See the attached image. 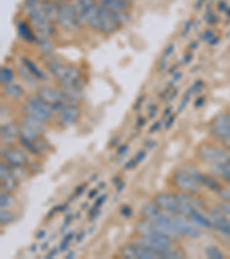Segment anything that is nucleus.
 <instances>
[{
	"label": "nucleus",
	"instance_id": "44",
	"mask_svg": "<svg viewBox=\"0 0 230 259\" xmlns=\"http://www.w3.org/2000/svg\"><path fill=\"white\" fill-rule=\"evenodd\" d=\"M136 164H137V162L135 160V158H132V159H130L128 162H126V166H124V169H126V171H128V169H132V168L135 167Z\"/></svg>",
	"mask_w": 230,
	"mask_h": 259
},
{
	"label": "nucleus",
	"instance_id": "51",
	"mask_svg": "<svg viewBox=\"0 0 230 259\" xmlns=\"http://www.w3.org/2000/svg\"><path fill=\"white\" fill-rule=\"evenodd\" d=\"M172 122H174V117H170V119H168V121L166 123V126H164V128H166L167 130L170 129V127L172 125Z\"/></svg>",
	"mask_w": 230,
	"mask_h": 259
},
{
	"label": "nucleus",
	"instance_id": "53",
	"mask_svg": "<svg viewBox=\"0 0 230 259\" xmlns=\"http://www.w3.org/2000/svg\"><path fill=\"white\" fill-rule=\"evenodd\" d=\"M84 235H86V231H84V230L80 231V233L78 235V236H76V242L82 241V238L84 237Z\"/></svg>",
	"mask_w": 230,
	"mask_h": 259
},
{
	"label": "nucleus",
	"instance_id": "52",
	"mask_svg": "<svg viewBox=\"0 0 230 259\" xmlns=\"http://www.w3.org/2000/svg\"><path fill=\"white\" fill-rule=\"evenodd\" d=\"M86 184L84 183V184L80 185V188H78V190H76V196H80V195H82V194H80V192H82V191L84 190V189H86Z\"/></svg>",
	"mask_w": 230,
	"mask_h": 259
},
{
	"label": "nucleus",
	"instance_id": "13",
	"mask_svg": "<svg viewBox=\"0 0 230 259\" xmlns=\"http://www.w3.org/2000/svg\"><path fill=\"white\" fill-rule=\"evenodd\" d=\"M99 19H100V33L104 35H112L120 28L115 22L112 12L99 4Z\"/></svg>",
	"mask_w": 230,
	"mask_h": 259
},
{
	"label": "nucleus",
	"instance_id": "38",
	"mask_svg": "<svg viewBox=\"0 0 230 259\" xmlns=\"http://www.w3.org/2000/svg\"><path fill=\"white\" fill-rule=\"evenodd\" d=\"M34 144H36V146L38 148V150L40 151V153L48 151L50 148H51V146H50V144L48 143V141H46L45 138L42 137V136L38 138L37 141H34Z\"/></svg>",
	"mask_w": 230,
	"mask_h": 259
},
{
	"label": "nucleus",
	"instance_id": "39",
	"mask_svg": "<svg viewBox=\"0 0 230 259\" xmlns=\"http://www.w3.org/2000/svg\"><path fill=\"white\" fill-rule=\"evenodd\" d=\"M72 236H74V231H70V233L67 234L66 236L64 237L62 241L60 242V251H66L68 248H69V244H70V239L72 238Z\"/></svg>",
	"mask_w": 230,
	"mask_h": 259
},
{
	"label": "nucleus",
	"instance_id": "55",
	"mask_svg": "<svg viewBox=\"0 0 230 259\" xmlns=\"http://www.w3.org/2000/svg\"><path fill=\"white\" fill-rule=\"evenodd\" d=\"M97 194H98V189H94V190H91V192H90L89 198H90V199L94 198V196H97Z\"/></svg>",
	"mask_w": 230,
	"mask_h": 259
},
{
	"label": "nucleus",
	"instance_id": "16",
	"mask_svg": "<svg viewBox=\"0 0 230 259\" xmlns=\"http://www.w3.org/2000/svg\"><path fill=\"white\" fill-rule=\"evenodd\" d=\"M21 135V125L18 122L10 121L2 126V143L5 145H10Z\"/></svg>",
	"mask_w": 230,
	"mask_h": 259
},
{
	"label": "nucleus",
	"instance_id": "17",
	"mask_svg": "<svg viewBox=\"0 0 230 259\" xmlns=\"http://www.w3.org/2000/svg\"><path fill=\"white\" fill-rule=\"evenodd\" d=\"M186 218L197 227L204 228V229H212L213 228V223L210 221V216H206L204 213H202V211L194 210L189 215L186 216Z\"/></svg>",
	"mask_w": 230,
	"mask_h": 259
},
{
	"label": "nucleus",
	"instance_id": "54",
	"mask_svg": "<svg viewBox=\"0 0 230 259\" xmlns=\"http://www.w3.org/2000/svg\"><path fill=\"white\" fill-rule=\"evenodd\" d=\"M124 187H126V183H124V182H120V183H118V188H116V191H118V194H120V192L122 191V189H124Z\"/></svg>",
	"mask_w": 230,
	"mask_h": 259
},
{
	"label": "nucleus",
	"instance_id": "33",
	"mask_svg": "<svg viewBox=\"0 0 230 259\" xmlns=\"http://www.w3.org/2000/svg\"><path fill=\"white\" fill-rule=\"evenodd\" d=\"M21 135H23V136H26V138H29V140L32 141H37L38 138H40L42 136L40 133H38L37 130H34V128H32V127L26 126V125H21Z\"/></svg>",
	"mask_w": 230,
	"mask_h": 259
},
{
	"label": "nucleus",
	"instance_id": "19",
	"mask_svg": "<svg viewBox=\"0 0 230 259\" xmlns=\"http://www.w3.org/2000/svg\"><path fill=\"white\" fill-rule=\"evenodd\" d=\"M21 61H22V64L24 65L26 68H28V71L32 73V74L36 77L38 81H42V82H48V81L50 80L48 75L45 74V73L42 71V69L38 67V66L34 64L32 60H30L29 58L21 57Z\"/></svg>",
	"mask_w": 230,
	"mask_h": 259
},
{
	"label": "nucleus",
	"instance_id": "48",
	"mask_svg": "<svg viewBox=\"0 0 230 259\" xmlns=\"http://www.w3.org/2000/svg\"><path fill=\"white\" fill-rule=\"evenodd\" d=\"M56 253H58V248H53L48 254H46V258H53Z\"/></svg>",
	"mask_w": 230,
	"mask_h": 259
},
{
	"label": "nucleus",
	"instance_id": "43",
	"mask_svg": "<svg viewBox=\"0 0 230 259\" xmlns=\"http://www.w3.org/2000/svg\"><path fill=\"white\" fill-rule=\"evenodd\" d=\"M106 198H107V196L106 195H102V196H100V197H98L97 198V200H96V204H94V207H100L102 205V203L105 202L106 200Z\"/></svg>",
	"mask_w": 230,
	"mask_h": 259
},
{
	"label": "nucleus",
	"instance_id": "9",
	"mask_svg": "<svg viewBox=\"0 0 230 259\" xmlns=\"http://www.w3.org/2000/svg\"><path fill=\"white\" fill-rule=\"evenodd\" d=\"M153 202L168 214H180V207L176 194H172V192H159V194L154 196Z\"/></svg>",
	"mask_w": 230,
	"mask_h": 259
},
{
	"label": "nucleus",
	"instance_id": "59",
	"mask_svg": "<svg viewBox=\"0 0 230 259\" xmlns=\"http://www.w3.org/2000/svg\"><path fill=\"white\" fill-rule=\"evenodd\" d=\"M48 243H44V244L43 245H42V250H45V248H48Z\"/></svg>",
	"mask_w": 230,
	"mask_h": 259
},
{
	"label": "nucleus",
	"instance_id": "62",
	"mask_svg": "<svg viewBox=\"0 0 230 259\" xmlns=\"http://www.w3.org/2000/svg\"><path fill=\"white\" fill-rule=\"evenodd\" d=\"M126 2H128V3H132L134 0H126Z\"/></svg>",
	"mask_w": 230,
	"mask_h": 259
},
{
	"label": "nucleus",
	"instance_id": "60",
	"mask_svg": "<svg viewBox=\"0 0 230 259\" xmlns=\"http://www.w3.org/2000/svg\"><path fill=\"white\" fill-rule=\"evenodd\" d=\"M58 2H60V3H70L72 0H58Z\"/></svg>",
	"mask_w": 230,
	"mask_h": 259
},
{
	"label": "nucleus",
	"instance_id": "29",
	"mask_svg": "<svg viewBox=\"0 0 230 259\" xmlns=\"http://www.w3.org/2000/svg\"><path fill=\"white\" fill-rule=\"evenodd\" d=\"M18 143H20V145L22 146V148L26 150V151L34 154V156H40V151L38 150V148L36 146V144H34V141L29 140V138L23 136V135H20V136H18Z\"/></svg>",
	"mask_w": 230,
	"mask_h": 259
},
{
	"label": "nucleus",
	"instance_id": "24",
	"mask_svg": "<svg viewBox=\"0 0 230 259\" xmlns=\"http://www.w3.org/2000/svg\"><path fill=\"white\" fill-rule=\"evenodd\" d=\"M4 94H5L7 97L12 100H18L20 99L23 95H24V89H23L20 84L12 82L6 84V86H2Z\"/></svg>",
	"mask_w": 230,
	"mask_h": 259
},
{
	"label": "nucleus",
	"instance_id": "8",
	"mask_svg": "<svg viewBox=\"0 0 230 259\" xmlns=\"http://www.w3.org/2000/svg\"><path fill=\"white\" fill-rule=\"evenodd\" d=\"M54 107L53 119L61 127H70L78 121L80 117V110L78 105H64L58 104Z\"/></svg>",
	"mask_w": 230,
	"mask_h": 259
},
{
	"label": "nucleus",
	"instance_id": "46",
	"mask_svg": "<svg viewBox=\"0 0 230 259\" xmlns=\"http://www.w3.org/2000/svg\"><path fill=\"white\" fill-rule=\"evenodd\" d=\"M161 128V121H158V122H156L154 125H153L152 127H151V129L148 130V133L151 134V133H154V131H156V130H159Z\"/></svg>",
	"mask_w": 230,
	"mask_h": 259
},
{
	"label": "nucleus",
	"instance_id": "6",
	"mask_svg": "<svg viewBox=\"0 0 230 259\" xmlns=\"http://www.w3.org/2000/svg\"><path fill=\"white\" fill-rule=\"evenodd\" d=\"M172 183L178 190L197 195L202 189V184L186 171V168H178L172 174Z\"/></svg>",
	"mask_w": 230,
	"mask_h": 259
},
{
	"label": "nucleus",
	"instance_id": "57",
	"mask_svg": "<svg viewBox=\"0 0 230 259\" xmlns=\"http://www.w3.org/2000/svg\"><path fill=\"white\" fill-rule=\"evenodd\" d=\"M74 257V252H69L66 254V258H72Z\"/></svg>",
	"mask_w": 230,
	"mask_h": 259
},
{
	"label": "nucleus",
	"instance_id": "5",
	"mask_svg": "<svg viewBox=\"0 0 230 259\" xmlns=\"http://www.w3.org/2000/svg\"><path fill=\"white\" fill-rule=\"evenodd\" d=\"M174 238L168 236V235L164 233H156L151 235H138L137 237L134 239V242L138 243V244L146 246V248L156 251L158 253L159 258H162V253L164 251L172 248L174 245Z\"/></svg>",
	"mask_w": 230,
	"mask_h": 259
},
{
	"label": "nucleus",
	"instance_id": "14",
	"mask_svg": "<svg viewBox=\"0 0 230 259\" xmlns=\"http://www.w3.org/2000/svg\"><path fill=\"white\" fill-rule=\"evenodd\" d=\"M0 181H2V188L12 194L18 187V181L12 174L10 166L7 162H4V160L0 164Z\"/></svg>",
	"mask_w": 230,
	"mask_h": 259
},
{
	"label": "nucleus",
	"instance_id": "2",
	"mask_svg": "<svg viewBox=\"0 0 230 259\" xmlns=\"http://www.w3.org/2000/svg\"><path fill=\"white\" fill-rule=\"evenodd\" d=\"M194 156L206 165L214 166L230 160V152L210 141H202L196 146Z\"/></svg>",
	"mask_w": 230,
	"mask_h": 259
},
{
	"label": "nucleus",
	"instance_id": "21",
	"mask_svg": "<svg viewBox=\"0 0 230 259\" xmlns=\"http://www.w3.org/2000/svg\"><path fill=\"white\" fill-rule=\"evenodd\" d=\"M99 4L110 12H124L129 11L130 4L126 0H100Z\"/></svg>",
	"mask_w": 230,
	"mask_h": 259
},
{
	"label": "nucleus",
	"instance_id": "56",
	"mask_svg": "<svg viewBox=\"0 0 230 259\" xmlns=\"http://www.w3.org/2000/svg\"><path fill=\"white\" fill-rule=\"evenodd\" d=\"M202 100H204V98H199V99H197V103H196V107H199V106H200L202 105V103H204V102H202Z\"/></svg>",
	"mask_w": 230,
	"mask_h": 259
},
{
	"label": "nucleus",
	"instance_id": "58",
	"mask_svg": "<svg viewBox=\"0 0 230 259\" xmlns=\"http://www.w3.org/2000/svg\"><path fill=\"white\" fill-rule=\"evenodd\" d=\"M30 251H32V252H34V251H36V245H32V248H30Z\"/></svg>",
	"mask_w": 230,
	"mask_h": 259
},
{
	"label": "nucleus",
	"instance_id": "49",
	"mask_svg": "<svg viewBox=\"0 0 230 259\" xmlns=\"http://www.w3.org/2000/svg\"><path fill=\"white\" fill-rule=\"evenodd\" d=\"M45 234H46V231H45L44 229L40 230V231H38V233H37V235H36V239H43L44 236H45Z\"/></svg>",
	"mask_w": 230,
	"mask_h": 259
},
{
	"label": "nucleus",
	"instance_id": "32",
	"mask_svg": "<svg viewBox=\"0 0 230 259\" xmlns=\"http://www.w3.org/2000/svg\"><path fill=\"white\" fill-rule=\"evenodd\" d=\"M12 192L6 191L5 189L2 188V192H0V206L2 208H8L14 204V198L10 195Z\"/></svg>",
	"mask_w": 230,
	"mask_h": 259
},
{
	"label": "nucleus",
	"instance_id": "11",
	"mask_svg": "<svg viewBox=\"0 0 230 259\" xmlns=\"http://www.w3.org/2000/svg\"><path fill=\"white\" fill-rule=\"evenodd\" d=\"M2 159L10 166H26L29 162V158L26 150L15 148V146L2 150Z\"/></svg>",
	"mask_w": 230,
	"mask_h": 259
},
{
	"label": "nucleus",
	"instance_id": "30",
	"mask_svg": "<svg viewBox=\"0 0 230 259\" xmlns=\"http://www.w3.org/2000/svg\"><path fill=\"white\" fill-rule=\"evenodd\" d=\"M113 18L115 22L118 23V26L120 27H124L128 25V23L132 21V15H130L129 11H124V12H112Z\"/></svg>",
	"mask_w": 230,
	"mask_h": 259
},
{
	"label": "nucleus",
	"instance_id": "23",
	"mask_svg": "<svg viewBox=\"0 0 230 259\" xmlns=\"http://www.w3.org/2000/svg\"><path fill=\"white\" fill-rule=\"evenodd\" d=\"M160 211H161V208L152 200V202L145 203L144 205L142 206L140 211V215L143 219L154 220L156 216L160 214Z\"/></svg>",
	"mask_w": 230,
	"mask_h": 259
},
{
	"label": "nucleus",
	"instance_id": "12",
	"mask_svg": "<svg viewBox=\"0 0 230 259\" xmlns=\"http://www.w3.org/2000/svg\"><path fill=\"white\" fill-rule=\"evenodd\" d=\"M172 220L178 230L181 233V235L189 238H197L200 236V231H199L198 227L194 225L186 215L183 214H175L172 215Z\"/></svg>",
	"mask_w": 230,
	"mask_h": 259
},
{
	"label": "nucleus",
	"instance_id": "4",
	"mask_svg": "<svg viewBox=\"0 0 230 259\" xmlns=\"http://www.w3.org/2000/svg\"><path fill=\"white\" fill-rule=\"evenodd\" d=\"M208 133L214 140L230 148V113L221 112L216 114L208 125Z\"/></svg>",
	"mask_w": 230,
	"mask_h": 259
},
{
	"label": "nucleus",
	"instance_id": "20",
	"mask_svg": "<svg viewBox=\"0 0 230 259\" xmlns=\"http://www.w3.org/2000/svg\"><path fill=\"white\" fill-rule=\"evenodd\" d=\"M210 172H212V175L220 177L230 185V160L220 165L210 166Z\"/></svg>",
	"mask_w": 230,
	"mask_h": 259
},
{
	"label": "nucleus",
	"instance_id": "7",
	"mask_svg": "<svg viewBox=\"0 0 230 259\" xmlns=\"http://www.w3.org/2000/svg\"><path fill=\"white\" fill-rule=\"evenodd\" d=\"M56 23L68 33L78 32L82 27L75 13L74 7H72V4L70 3L59 2V15H58Z\"/></svg>",
	"mask_w": 230,
	"mask_h": 259
},
{
	"label": "nucleus",
	"instance_id": "61",
	"mask_svg": "<svg viewBox=\"0 0 230 259\" xmlns=\"http://www.w3.org/2000/svg\"><path fill=\"white\" fill-rule=\"evenodd\" d=\"M104 187H105V183H104V182H100V183H99V188H104Z\"/></svg>",
	"mask_w": 230,
	"mask_h": 259
},
{
	"label": "nucleus",
	"instance_id": "3",
	"mask_svg": "<svg viewBox=\"0 0 230 259\" xmlns=\"http://www.w3.org/2000/svg\"><path fill=\"white\" fill-rule=\"evenodd\" d=\"M46 68L50 74L59 81V83L74 84V86L83 88V84H80L83 82L82 75L78 67L60 64L58 61H50L46 65Z\"/></svg>",
	"mask_w": 230,
	"mask_h": 259
},
{
	"label": "nucleus",
	"instance_id": "40",
	"mask_svg": "<svg viewBox=\"0 0 230 259\" xmlns=\"http://www.w3.org/2000/svg\"><path fill=\"white\" fill-rule=\"evenodd\" d=\"M120 212H121V214H122V215H124L126 218H128V216L132 215V207H130V206L124 205V206H122V207H121Z\"/></svg>",
	"mask_w": 230,
	"mask_h": 259
},
{
	"label": "nucleus",
	"instance_id": "26",
	"mask_svg": "<svg viewBox=\"0 0 230 259\" xmlns=\"http://www.w3.org/2000/svg\"><path fill=\"white\" fill-rule=\"evenodd\" d=\"M21 122L23 123V125L32 127V128L37 130L38 133H40V134H44L46 129H48L46 128V122L40 121V120H38L34 117H30V115H26V114L22 115Z\"/></svg>",
	"mask_w": 230,
	"mask_h": 259
},
{
	"label": "nucleus",
	"instance_id": "31",
	"mask_svg": "<svg viewBox=\"0 0 230 259\" xmlns=\"http://www.w3.org/2000/svg\"><path fill=\"white\" fill-rule=\"evenodd\" d=\"M15 74L8 67H2L0 71V81H2V86H6V84L14 82Z\"/></svg>",
	"mask_w": 230,
	"mask_h": 259
},
{
	"label": "nucleus",
	"instance_id": "34",
	"mask_svg": "<svg viewBox=\"0 0 230 259\" xmlns=\"http://www.w3.org/2000/svg\"><path fill=\"white\" fill-rule=\"evenodd\" d=\"M10 172L18 182H20L21 180L26 179V175H28V169H26L24 166H10Z\"/></svg>",
	"mask_w": 230,
	"mask_h": 259
},
{
	"label": "nucleus",
	"instance_id": "45",
	"mask_svg": "<svg viewBox=\"0 0 230 259\" xmlns=\"http://www.w3.org/2000/svg\"><path fill=\"white\" fill-rule=\"evenodd\" d=\"M172 51H174V45H172V44L168 45L167 48H166V50H164V58H167L168 56H170V54L172 53Z\"/></svg>",
	"mask_w": 230,
	"mask_h": 259
},
{
	"label": "nucleus",
	"instance_id": "42",
	"mask_svg": "<svg viewBox=\"0 0 230 259\" xmlns=\"http://www.w3.org/2000/svg\"><path fill=\"white\" fill-rule=\"evenodd\" d=\"M189 98H190V94H186V96H184V98H183V100H182L181 105L178 106V113H180V112H182L183 108L186 107V103H188V100H189Z\"/></svg>",
	"mask_w": 230,
	"mask_h": 259
},
{
	"label": "nucleus",
	"instance_id": "41",
	"mask_svg": "<svg viewBox=\"0 0 230 259\" xmlns=\"http://www.w3.org/2000/svg\"><path fill=\"white\" fill-rule=\"evenodd\" d=\"M145 156H146V153H145V151H143V150H140V151H138L136 156L134 157V158H135V160H136L137 164H140V161L144 160Z\"/></svg>",
	"mask_w": 230,
	"mask_h": 259
},
{
	"label": "nucleus",
	"instance_id": "28",
	"mask_svg": "<svg viewBox=\"0 0 230 259\" xmlns=\"http://www.w3.org/2000/svg\"><path fill=\"white\" fill-rule=\"evenodd\" d=\"M16 69H18V74L21 76V79L24 81L26 83L30 84V86H37L38 80L28 71V68H26L24 65L18 64L16 66Z\"/></svg>",
	"mask_w": 230,
	"mask_h": 259
},
{
	"label": "nucleus",
	"instance_id": "36",
	"mask_svg": "<svg viewBox=\"0 0 230 259\" xmlns=\"http://www.w3.org/2000/svg\"><path fill=\"white\" fill-rule=\"evenodd\" d=\"M15 220V215L12 211H8L7 208H2L0 211V222H2V226L10 225Z\"/></svg>",
	"mask_w": 230,
	"mask_h": 259
},
{
	"label": "nucleus",
	"instance_id": "37",
	"mask_svg": "<svg viewBox=\"0 0 230 259\" xmlns=\"http://www.w3.org/2000/svg\"><path fill=\"white\" fill-rule=\"evenodd\" d=\"M205 254L210 259H222V258H224V254L222 253L221 251L216 248V246H213V245L207 246V248L205 249Z\"/></svg>",
	"mask_w": 230,
	"mask_h": 259
},
{
	"label": "nucleus",
	"instance_id": "50",
	"mask_svg": "<svg viewBox=\"0 0 230 259\" xmlns=\"http://www.w3.org/2000/svg\"><path fill=\"white\" fill-rule=\"evenodd\" d=\"M190 28H191V21H190V22H186V27H184V30H183V33H182L183 36H186V34L188 32H189Z\"/></svg>",
	"mask_w": 230,
	"mask_h": 259
},
{
	"label": "nucleus",
	"instance_id": "22",
	"mask_svg": "<svg viewBox=\"0 0 230 259\" xmlns=\"http://www.w3.org/2000/svg\"><path fill=\"white\" fill-rule=\"evenodd\" d=\"M43 9L45 12L46 18L50 22L56 23L58 21V15H59V2H52V0H43Z\"/></svg>",
	"mask_w": 230,
	"mask_h": 259
},
{
	"label": "nucleus",
	"instance_id": "10",
	"mask_svg": "<svg viewBox=\"0 0 230 259\" xmlns=\"http://www.w3.org/2000/svg\"><path fill=\"white\" fill-rule=\"evenodd\" d=\"M153 221H154L156 226L158 227V229L161 233L168 235L170 237L174 239H180V237L182 236L181 233H180L178 228L175 226L174 220H172V215L160 212V214L156 216Z\"/></svg>",
	"mask_w": 230,
	"mask_h": 259
},
{
	"label": "nucleus",
	"instance_id": "1",
	"mask_svg": "<svg viewBox=\"0 0 230 259\" xmlns=\"http://www.w3.org/2000/svg\"><path fill=\"white\" fill-rule=\"evenodd\" d=\"M24 12L38 38L51 37L54 34V26L46 18L43 3L40 0H26Z\"/></svg>",
	"mask_w": 230,
	"mask_h": 259
},
{
	"label": "nucleus",
	"instance_id": "63",
	"mask_svg": "<svg viewBox=\"0 0 230 259\" xmlns=\"http://www.w3.org/2000/svg\"><path fill=\"white\" fill-rule=\"evenodd\" d=\"M229 152H230V148H229Z\"/></svg>",
	"mask_w": 230,
	"mask_h": 259
},
{
	"label": "nucleus",
	"instance_id": "15",
	"mask_svg": "<svg viewBox=\"0 0 230 259\" xmlns=\"http://www.w3.org/2000/svg\"><path fill=\"white\" fill-rule=\"evenodd\" d=\"M22 112L23 114H26V115H30V117H34L38 120H40V121L46 122L48 123L50 120L53 119V113L51 112L44 110V108H42L40 106H36L34 105V104L29 103V102H24V104L22 105Z\"/></svg>",
	"mask_w": 230,
	"mask_h": 259
},
{
	"label": "nucleus",
	"instance_id": "18",
	"mask_svg": "<svg viewBox=\"0 0 230 259\" xmlns=\"http://www.w3.org/2000/svg\"><path fill=\"white\" fill-rule=\"evenodd\" d=\"M135 230L138 235H151L156 233H161L153 220H148L143 218L135 225Z\"/></svg>",
	"mask_w": 230,
	"mask_h": 259
},
{
	"label": "nucleus",
	"instance_id": "25",
	"mask_svg": "<svg viewBox=\"0 0 230 259\" xmlns=\"http://www.w3.org/2000/svg\"><path fill=\"white\" fill-rule=\"evenodd\" d=\"M199 182L207 189H210V190L216 192V194L221 190L222 188H224L221 185V183L216 179V176L207 175V174H204V173H202L200 176H199Z\"/></svg>",
	"mask_w": 230,
	"mask_h": 259
},
{
	"label": "nucleus",
	"instance_id": "35",
	"mask_svg": "<svg viewBox=\"0 0 230 259\" xmlns=\"http://www.w3.org/2000/svg\"><path fill=\"white\" fill-rule=\"evenodd\" d=\"M184 257H186V253L182 252V251L178 248H175V246H172V248L166 250L162 253L164 259H178V258H184Z\"/></svg>",
	"mask_w": 230,
	"mask_h": 259
},
{
	"label": "nucleus",
	"instance_id": "47",
	"mask_svg": "<svg viewBox=\"0 0 230 259\" xmlns=\"http://www.w3.org/2000/svg\"><path fill=\"white\" fill-rule=\"evenodd\" d=\"M128 148H129L128 145H122V146H120V149H118V156H122V154L128 151Z\"/></svg>",
	"mask_w": 230,
	"mask_h": 259
},
{
	"label": "nucleus",
	"instance_id": "27",
	"mask_svg": "<svg viewBox=\"0 0 230 259\" xmlns=\"http://www.w3.org/2000/svg\"><path fill=\"white\" fill-rule=\"evenodd\" d=\"M18 35H20L21 38L26 41V42H36L37 41V36L34 34V32L30 28V26L28 23L26 22H20L18 25Z\"/></svg>",
	"mask_w": 230,
	"mask_h": 259
}]
</instances>
